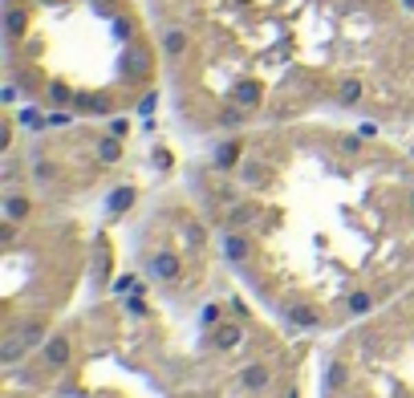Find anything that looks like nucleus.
Listing matches in <instances>:
<instances>
[{"mask_svg":"<svg viewBox=\"0 0 414 398\" xmlns=\"http://www.w3.org/2000/svg\"><path fill=\"white\" fill-rule=\"evenodd\" d=\"M224 268L292 333L337 338L414 285V151L309 118L211 138L187 167Z\"/></svg>","mask_w":414,"mask_h":398,"instance_id":"obj_1","label":"nucleus"},{"mask_svg":"<svg viewBox=\"0 0 414 398\" xmlns=\"http://www.w3.org/2000/svg\"><path fill=\"white\" fill-rule=\"evenodd\" d=\"M167 102L211 142L309 118L414 126V0H146Z\"/></svg>","mask_w":414,"mask_h":398,"instance_id":"obj_2","label":"nucleus"},{"mask_svg":"<svg viewBox=\"0 0 414 398\" xmlns=\"http://www.w3.org/2000/svg\"><path fill=\"white\" fill-rule=\"evenodd\" d=\"M4 82L53 122H114L163 89V45L146 0H4Z\"/></svg>","mask_w":414,"mask_h":398,"instance_id":"obj_3","label":"nucleus"},{"mask_svg":"<svg viewBox=\"0 0 414 398\" xmlns=\"http://www.w3.org/2000/svg\"><path fill=\"white\" fill-rule=\"evenodd\" d=\"M4 183V366H16L57 329V313L90 265L86 223Z\"/></svg>","mask_w":414,"mask_h":398,"instance_id":"obj_4","label":"nucleus"},{"mask_svg":"<svg viewBox=\"0 0 414 398\" xmlns=\"http://www.w3.org/2000/svg\"><path fill=\"white\" fill-rule=\"evenodd\" d=\"M317 398H414V285L333 338Z\"/></svg>","mask_w":414,"mask_h":398,"instance_id":"obj_5","label":"nucleus"}]
</instances>
